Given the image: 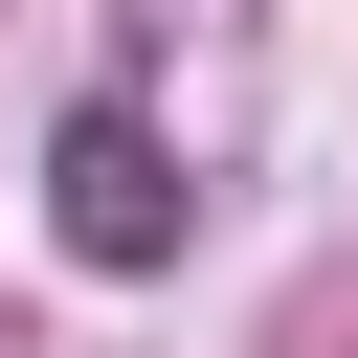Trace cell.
<instances>
[{
	"mask_svg": "<svg viewBox=\"0 0 358 358\" xmlns=\"http://www.w3.org/2000/svg\"><path fill=\"white\" fill-rule=\"evenodd\" d=\"M45 179H67V246H90V268H157V246H179V179H157V134H134V112H67V157H45Z\"/></svg>",
	"mask_w": 358,
	"mask_h": 358,
	"instance_id": "1",
	"label": "cell"
}]
</instances>
